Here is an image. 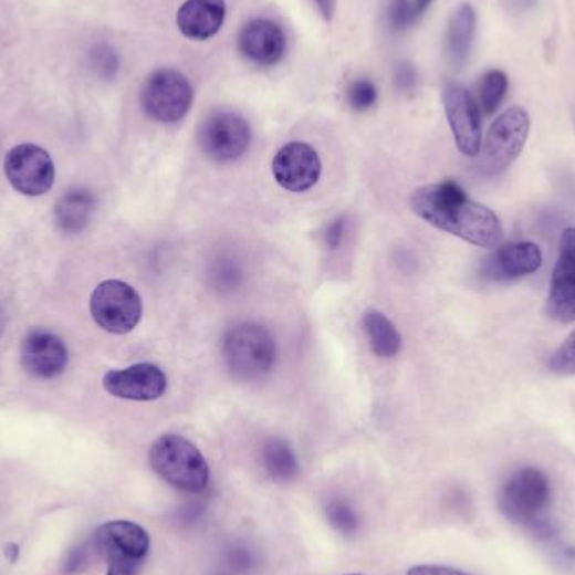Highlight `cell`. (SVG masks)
I'll return each mask as SVG.
<instances>
[{"instance_id": "cell-1", "label": "cell", "mask_w": 575, "mask_h": 575, "mask_svg": "<svg viewBox=\"0 0 575 575\" xmlns=\"http://www.w3.org/2000/svg\"><path fill=\"white\" fill-rule=\"evenodd\" d=\"M410 209L432 228L470 244L495 248L502 242L499 216L470 199L453 180L419 187L410 196Z\"/></svg>"}, {"instance_id": "cell-2", "label": "cell", "mask_w": 575, "mask_h": 575, "mask_svg": "<svg viewBox=\"0 0 575 575\" xmlns=\"http://www.w3.org/2000/svg\"><path fill=\"white\" fill-rule=\"evenodd\" d=\"M148 463L155 474L184 493H200L211 480L208 460L184 436H160L148 451Z\"/></svg>"}, {"instance_id": "cell-3", "label": "cell", "mask_w": 575, "mask_h": 575, "mask_svg": "<svg viewBox=\"0 0 575 575\" xmlns=\"http://www.w3.org/2000/svg\"><path fill=\"white\" fill-rule=\"evenodd\" d=\"M222 354L229 373L244 383L264 379L276 362V342L258 323L232 326L222 342Z\"/></svg>"}, {"instance_id": "cell-4", "label": "cell", "mask_w": 575, "mask_h": 575, "mask_svg": "<svg viewBox=\"0 0 575 575\" xmlns=\"http://www.w3.org/2000/svg\"><path fill=\"white\" fill-rule=\"evenodd\" d=\"M92 541L96 554L106 561V575H138L150 551L147 530L130 520L103 523Z\"/></svg>"}, {"instance_id": "cell-5", "label": "cell", "mask_w": 575, "mask_h": 575, "mask_svg": "<svg viewBox=\"0 0 575 575\" xmlns=\"http://www.w3.org/2000/svg\"><path fill=\"white\" fill-rule=\"evenodd\" d=\"M552 490L547 477L537 468L515 471L500 490L499 505L503 515L519 525L544 526L545 510L551 505Z\"/></svg>"}, {"instance_id": "cell-6", "label": "cell", "mask_w": 575, "mask_h": 575, "mask_svg": "<svg viewBox=\"0 0 575 575\" xmlns=\"http://www.w3.org/2000/svg\"><path fill=\"white\" fill-rule=\"evenodd\" d=\"M530 132V116L520 106L506 109L488 130L481 155L480 172L496 176L509 169L525 147Z\"/></svg>"}, {"instance_id": "cell-7", "label": "cell", "mask_w": 575, "mask_h": 575, "mask_svg": "<svg viewBox=\"0 0 575 575\" xmlns=\"http://www.w3.org/2000/svg\"><path fill=\"white\" fill-rule=\"evenodd\" d=\"M192 102L194 90L189 80L172 67L154 71L142 85V108L155 122H180L189 113Z\"/></svg>"}, {"instance_id": "cell-8", "label": "cell", "mask_w": 575, "mask_h": 575, "mask_svg": "<svg viewBox=\"0 0 575 575\" xmlns=\"http://www.w3.org/2000/svg\"><path fill=\"white\" fill-rule=\"evenodd\" d=\"M93 320L108 334H130L142 318V299L125 281L108 280L96 286L90 302Z\"/></svg>"}, {"instance_id": "cell-9", "label": "cell", "mask_w": 575, "mask_h": 575, "mask_svg": "<svg viewBox=\"0 0 575 575\" xmlns=\"http://www.w3.org/2000/svg\"><path fill=\"white\" fill-rule=\"evenodd\" d=\"M197 140L211 160L231 164L250 148V123L234 112H215L200 123Z\"/></svg>"}, {"instance_id": "cell-10", "label": "cell", "mask_w": 575, "mask_h": 575, "mask_svg": "<svg viewBox=\"0 0 575 575\" xmlns=\"http://www.w3.org/2000/svg\"><path fill=\"white\" fill-rule=\"evenodd\" d=\"M4 170L11 186L29 197L46 194L56 177L53 158L34 144L12 148L6 157Z\"/></svg>"}, {"instance_id": "cell-11", "label": "cell", "mask_w": 575, "mask_h": 575, "mask_svg": "<svg viewBox=\"0 0 575 575\" xmlns=\"http://www.w3.org/2000/svg\"><path fill=\"white\" fill-rule=\"evenodd\" d=\"M274 180L288 192L302 194L313 189L322 177V160L312 145L292 142L273 158Z\"/></svg>"}, {"instance_id": "cell-12", "label": "cell", "mask_w": 575, "mask_h": 575, "mask_svg": "<svg viewBox=\"0 0 575 575\" xmlns=\"http://www.w3.org/2000/svg\"><path fill=\"white\" fill-rule=\"evenodd\" d=\"M442 103L458 150L464 157H477L481 148V123L474 100L458 83H446Z\"/></svg>"}, {"instance_id": "cell-13", "label": "cell", "mask_w": 575, "mask_h": 575, "mask_svg": "<svg viewBox=\"0 0 575 575\" xmlns=\"http://www.w3.org/2000/svg\"><path fill=\"white\" fill-rule=\"evenodd\" d=\"M545 312L558 323L575 322V229L562 234Z\"/></svg>"}, {"instance_id": "cell-14", "label": "cell", "mask_w": 575, "mask_h": 575, "mask_svg": "<svg viewBox=\"0 0 575 575\" xmlns=\"http://www.w3.org/2000/svg\"><path fill=\"white\" fill-rule=\"evenodd\" d=\"M167 376L154 364H135L119 370H109L103 377V387L113 397L137 402H150L166 394Z\"/></svg>"}, {"instance_id": "cell-15", "label": "cell", "mask_w": 575, "mask_h": 575, "mask_svg": "<svg viewBox=\"0 0 575 575\" xmlns=\"http://www.w3.org/2000/svg\"><path fill=\"white\" fill-rule=\"evenodd\" d=\"M544 258L541 248L533 242H512L500 245L480 266V278L490 283L519 280L541 270Z\"/></svg>"}, {"instance_id": "cell-16", "label": "cell", "mask_w": 575, "mask_h": 575, "mask_svg": "<svg viewBox=\"0 0 575 575\" xmlns=\"http://www.w3.org/2000/svg\"><path fill=\"white\" fill-rule=\"evenodd\" d=\"M67 348L58 335L34 331L24 338L21 347L22 367L38 379H54L67 365Z\"/></svg>"}, {"instance_id": "cell-17", "label": "cell", "mask_w": 575, "mask_h": 575, "mask_svg": "<svg viewBox=\"0 0 575 575\" xmlns=\"http://www.w3.org/2000/svg\"><path fill=\"white\" fill-rule=\"evenodd\" d=\"M239 51L242 56L260 66H273L286 51V35L276 22L253 19L239 32Z\"/></svg>"}, {"instance_id": "cell-18", "label": "cell", "mask_w": 575, "mask_h": 575, "mask_svg": "<svg viewBox=\"0 0 575 575\" xmlns=\"http://www.w3.org/2000/svg\"><path fill=\"white\" fill-rule=\"evenodd\" d=\"M224 19V0H186L177 12L179 31L194 41H206L218 34Z\"/></svg>"}, {"instance_id": "cell-19", "label": "cell", "mask_w": 575, "mask_h": 575, "mask_svg": "<svg viewBox=\"0 0 575 575\" xmlns=\"http://www.w3.org/2000/svg\"><path fill=\"white\" fill-rule=\"evenodd\" d=\"M96 199L90 190L73 189L58 200L54 221L66 234H77L92 221Z\"/></svg>"}, {"instance_id": "cell-20", "label": "cell", "mask_w": 575, "mask_h": 575, "mask_svg": "<svg viewBox=\"0 0 575 575\" xmlns=\"http://www.w3.org/2000/svg\"><path fill=\"white\" fill-rule=\"evenodd\" d=\"M477 14L470 4L460 6L451 15L448 31V54L454 66H463L473 46Z\"/></svg>"}, {"instance_id": "cell-21", "label": "cell", "mask_w": 575, "mask_h": 575, "mask_svg": "<svg viewBox=\"0 0 575 575\" xmlns=\"http://www.w3.org/2000/svg\"><path fill=\"white\" fill-rule=\"evenodd\" d=\"M362 323H364L368 344H370V348L377 357L393 358L399 354L400 347H402V337H400L397 326L383 312L370 310V312L365 313Z\"/></svg>"}, {"instance_id": "cell-22", "label": "cell", "mask_w": 575, "mask_h": 575, "mask_svg": "<svg viewBox=\"0 0 575 575\" xmlns=\"http://www.w3.org/2000/svg\"><path fill=\"white\" fill-rule=\"evenodd\" d=\"M261 461H263L264 470L274 481L286 483V481L295 480L299 477V458H296L290 442L284 441V439H268L264 442L263 451H261Z\"/></svg>"}, {"instance_id": "cell-23", "label": "cell", "mask_w": 575, "mask_h": 575, "mask_svg": "<svg viewBox=\"0 0 575 575\" xmlns=\"http://www.w3.org/2000/svg\"><path fill=\"white\" fill-rule=\"evenodd\" d=\"M509 92V77L499 70H491L484 74L480 85V103L481 108L487 115L495 113L502 105Z\"/></svg>"}, {"instance_id": "cell-24", "label": "cell", "mask_w": 575, "mask_h": 575, "mask_svg": "<svg viewBox=\"0 0 575 575\" xmlns=\"http://www.w3.org/2000/svg\"><path fill=\"white\" fill-rule=\"evenodd\" d=\"M209 278H211L212 286L219 292H232L241 283V266L232 258H219L212 264Z\"/></svg>"}, {"instance_id": "cell-25", "label": "cell", "mask_w": 575, "mask_h": 575, "mask_svg": "<svg viewBox=\"0 0 575 575\" xmlns=\"http://www.w3.org/2000/svg\"><path fill=\"white\" fill-rule=\"evenodd\" d=\"M326 519L335 530L345 535H352L358 526L357 513L344 500H334L326 505Z\"/></svg>"}, {"instance_id": "cell-26", "label": "cell", "mask_w": 575, "mask_h": 575, "mask_svg": "<svg viewBox=\"0 0 575 575\" xmlns=\"http://www.w3.org/2000/svg\"><path fill=\"white\" fill-rule=\"evenodd\" d=\"M348 105L355 109V112H367L373 108L377 102V88L373 81L367 77H360L355 80L347 92Z\"/></svg>"}, {"instance_id": "cell-27", "label": "cell", "mask_w": 575, "mask_h": 575, "mask_svg": "<svg viewBox=\"0 0 575 575\" xmlns=\"http://www.w3.org/2000/svg\"><path fill=\"white\" fill-rule=\"evenodd\" d=\"M548 368L558 376H575V331L554 352L548 360Z\"/></svg>"}, {"instance_id": "cell-28", "label": "cell", "mask_w": 575, "mask_h": 575, "mask_svg": "<svg viewBox=\"0 0 575 575\" xmlns=\"http://www.w3.org/2000/svg\"><path fill=\"white\" fill-rule=\"evenodd\" d=\"M93 552H96L95 545H93V541L71 548V551L64 555L63 561H61V575L81 574V572L88 567L90 558H92Z\"/></svg>"}, {"instance_id": "cell-29", "label": "cell", "mask_w": 575, "mask_h": 575, "mask_svg": "<svg viewBox=\"0 0 575 575\" xmlns=\"http://www.w3.org/2000/svg\"><path fill=\"white\" fill-rule=\"evenodd\" d=\"M416 15L415 6L409 4V0H393L389 9V21L396 31H404L415 24Z\"/></svg>"}, {"instance_id": "cell-30", "label": "cell", "mask_w": 575, "mask_h": 575, "mask_svg": "<svg viewBox=\"0 0 575 575\" xmlns=\"http://www.w3.org/2000/svg\"><path fill=\"white\" fill-rule=\"evenodd\" d=\"M348 221L345 218H337L326 226L325 232H323V241H325L328 250H337L344 242L345 234H347Z\"/></svg>"}, {"instance_id": "cell-31", "label": "cell", "mask_w": 575, "mask_h": 575, "mask_svg": "<svg viewBox=\"0 0 575 575\" xmlns=\"http://www.w3.org/2000/svg\"><path fill=\"white\" fill-rule=\"evenodd\" d=\"M394 83L397 88L402 93H410L415 90L416 83H418V74H416L415 67L409 63H400L396 67L394 73Z\"/></svg>"}, {"instance_id": "cell-32", "label": "cell", "mask_w": 575, "mask_h": 575, "mask_svg": "<svg viewBox=\"0 0 575 575\" xmlns=\"http://www.w3.org/2000/svg\"><path fill=\"white\" fill-rule=\"evenodd\" d=\"M96 70L105 76H112L118 70V56L108 46H100L95 51Z\"/></svg>"}, {"instance_id": "cell-33", "label": "cell", "mask_w": 575, "mask_h": 575, "mask_svg": "<svg viewBox=\"0 0 575 575\" xmlns=\"http://www.w3.org/2000/svg\"><path fill=\"white\" fill-rule=\"evenodd\" d=\"M407 575H471L460 568L446 567V565H416L409 568Z\"/></svg>"}, {"instance_id": "cell-34", "label": "cell", "mask_w": 575, "mask_h": 575, "mask_svg": "<svg viewBox=\"0 0 575 575\" xmlns=\"http://www.w3.org/2000/svg\"><path fill=\"white\" fill-rule=\"evenodd\" d=\"M229 564L238 571H248L254 564V555L248 548L234 547L229 552Z\"/></svg>"}, {"instance_id": "cell-35", "label": "cell", "mask_w": 575, "mask_h": 575, "mask_svg": "<svg viewBox=\"0 0 575 575\" xmlns=\"http://www.w3.org/2000/svg\"><path fill=\"white\" fill-rule=\"evenodd\" d=\"M320 14L325 21L331 22L334 19L335 11H337V0H313Z\"/></svg>"}, {"instance_id": "cell-36", "label": "cell", "mask_w": 575, "mask_h": 575, "mask_svg": "<svg viewBox=\"0 0 575 575\" xmlns=\"http://www.w3.org/2000/svg\"><path fill=\"white\" fill-rule=\"evenodd\" d=\"M4 555L6 558H8L11 564H14L15 561L19 558V545L15 544H8L4 547Z\"/></svg>"}, {"instance_id": "cell-37", "label": "cell", "mask_w": 575, "mask_h": 575, "mask_svg": "<svg viewBox=\"0 0 575 575\" xmlns=\"http://www.w3.org/2000/svg\"><path fill=\"white\" fill-rule=\"evenodd\" d=\"M431 2L432 0H416L415 2V12H416V15H421V14H425L426 12V9L429 8V6H431Z\"/></svg>"}, {"instance_id": "cell-38", "label": "cell", "mask_w": 575, "mask_h": 575, "mask_svg": "<svg viewBox=\"0 0 575 575\" xmlns=\"http://www.w3.org/2000/svg\"><path fill=\"white\" fill-rule=\"evenodd\" d=\"M344 575H365V574H360V572H352V574H344Z\"/></svg>"}]
</instances>
